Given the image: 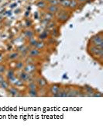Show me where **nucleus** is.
<instances>
[{
	"label": "nucleus",
	"mask_w": 103,
	"mask_h": 136,
	"mask_svg": "<svg viewBox=\"0 0 103 136\" xmlns=\"http://www.w3.org/2000/svg\"><path fill=\"white\" fill-rule=\"evenodd\" d=\"M77 2H78V3L84 4V3H85V2L88 1V0H77Z\"/></svg>",
	"instance_id": "5701e85b"
},
{
	"label": "nucleus",
	"mask_w": 103,
	"mask_h": 136,
	"mask_svg": "<svg viewBox=\"0 0 103 136\" xmlns=\"http://www.w3.org/2000/svg\"><path fill=\"white\" fill-rule=\"evenodd\" d=\"M47 12L51 14H56L57 12L60 10V7L58 5H51L47 6Z\"/></svg>",
	"instance_id": "39448f33"
},
{
	"label": "nucleus",
	"mask_w": 103,
	"mask_h": 136,
	"mask_svg": "<svg viewBox=\"0 0 103 136\" xmlns=\"http://www.w3.org/2000/svg\"><path fill=\"white\" fill-rule=\"evenodd\" d=\"M0 87H1L2 89H5V90H8V89L9 88V82L7 80H4L2 82L1 84H0Z\"/></svg>",
	"instance_id": "dca6fc26"
},
{
	"label": "nucleus",
	"mask_w": 103,
	"mask_h": 136,
	"mask_svg": "<svg viewBox=\"0 0 103 136\" xmlns=\"http://www.w3.org/2000/svg\"><path fill=\"white\" fill-rule=\"evenodd\" d=\"M6 74L7 79H9V82L12 81V79H15V77H16L15 76V72H14L13 69H9V70H7Z\"/></svg>",
	"instance_id": "9b49d317"
},
{
	"label": "nucleus",
	"mask_w": 103,
	"mask_h": 136,
	"mask_svg": "<svg viewBox=\"0 0 103 136\" xmlns=\"http://www.w3.org/2000/svg\"><path fill=\"white\" fill-rule=\"evenodd\" d=\"M7 71V68L4 64H0V75H4Z\"/></svg>",
	"instance_id": "a211bd4d"
},
{
	"label": "nucleus",
	"mask_w": 103,
	"mask_h": 136,
	"mask_svg": "<svg viewBox=\"0 0 103 136\" xmlns=\"http://www.w3.org/2000/svg\"><path fill=\"white\" fill-rule=\"evenodd\" d=\"M23 69H24V72H26L31 73L36 71V66L33 65V64H29V65H25Z\"/></svg>",
	"instance_id": "1a4fd4ad"
},
{
	"label": "nucleus",
	"mask_w": 103,
	"mask_h": 136,
	"mask_svg": "<svg viewBox=\"0 0 103 136\" xmlns=\"http://www.w3.org/2000/svg\"><path fill=\"white\" fill-rule=\"evenodd\" d=\"M37 42H38V40H35L34 38H31V40H30V44H31V45H32V46H33L34 48L36 47V45L37 44Z\"/></svg>",
	"instance_id": "4be33fe9"
},
{
	"label": "nucleus",
	"mask_w": 103,
	"mask_h": 136,
	"mask_svg": "<svg viewBox=\"0 0 103 136\" xmlns=\"http://www.w3.org/2000/svg\"><path fill=\"white\" fill-rule=\"evenodd\" d=\"M61 89V85L59 83H54L50 86L49 88V93H51V96L57 97V94L60 92Z\"/></svg>",
	"instance_id": "7ed1b4c3"
},
{
	"label": "nucleus",
	"mask_w": 103,
	"mask_h": 136,
	"mask_svg": "<svg viewBox=\"0 0 103 136\" xmlns=\"http://www.w3.org/2000/svg\"><path fill=\"white\" fill-rule=\"evenodd\" d=\"M19 54L18 52H16V51H12V52L9 53V55H7V58H8V60L15 61L19 58Z\"/></svg>",
	"instance_id": "9d476101"
},
{
	"label": "nucleus",
	"mask_w": 103,
	"mask_h": 136,
	"mask_svg": "<svg viewBox=\"0 0 103 136\" xmlns=\"http://www.w3.org/2000/svg\"><path fill=\"white\" fill-rule=\"evenodd\" d=\"M27 88H28V89H37L38 86H37V83L34 81H30L29 83L28 86H27Z\"/></svg>",
	"instance_id": "f3484780"
},
{
	"label": "nucleus",
	"mask_w": 103,
	"mask_h": 136,
	"mask_svg": "<svg viewBox=\"0 0 103 136\" xmlns=\"http://www.w3.org/2000/svg\"><path fill=\"white\" fill-rule=\"evenodd\" d=\"M69 2L70 0H61V2L59 1V3L63 7H68L69 6Z\"/></svg>",
	"instance_id": "412c9836"
},
{
	"label": "nucleus",
	"mask_w": 103,
	"mask_h": 136,
	"mask_svg": "<svg viewBox=\"0 0 103 136\" xmlns=\"http://www.w3.org/2000/svg\"><path fill=\"white\" fill-rule=\"evenodd\" d=\"M4 76H3V75H0V84H1V83L2 81L4 80Z\"/></svg>",
	"instance_id": "b1692460"
},
{
	"label": "nucleus",
	"mask_w": 103,
	"mask_h": 136,
	"mask_svg": "<svg viewBox=\"0 0 103 136\" xmlns=\"http://www.w3.org/2000/svg\"><path fill=\"white\" fill-rule=\"evenodd\" d=\"M37 6L38 8H41V9H44L47 8V2L45 0H40L37 2Z\"/></svg>",
	"instance_id": "ddd939ff"
},
{
	"label": "nucleus",
	"mask_w": 103,
	"mask_h": 136,
	"mask_svg": "<svg viewBox=\"0 0 103 136\" xmlns=\"http://www.w3.org/2000/svg\"><path fill=\"white\" fill-rule=\"evenodd\" d=\"M41 55V51L40 49H38V48H32V49L29 51V57L31 58H37V57H39L40 55Z\"/></svg>",
	"instance_id": "0eeeda50"
},
{
	"label": "nucleus",
	"mask_w": 103,
	"mask_h": 136,
	"mask_svg": "<svg viewBox=\"0 0 103 136\" xmlns=\"http://www.w3.org/2000/svg\"><path fill=\"white\" fill-rule=\"evenodd\" d=\"M25 67V63L22 61H18L17 62H16V66H15V68L17 69V70H22Z\"/></svg>",
	"instance_id": "f8f14e48"
},
{
	"label": "nucleus",
	"mask_w": 103,
	"mask_h": 136,
	"mask_svg": "<svg viewBox=\"0 0 103 136\" xmlns=\"http://www.w3.org/2000/svg\"><path fill=\"white\" fill-rule=\"evenodd\" d=\"M8 90L9 92V93H10L12 96H18L19 92H18V90H17V89L16 88V87H9V88L8 89Z\"/></svg>",
	"instance_id": "4468645a"
},
{
	"label": "nucleus",
	"mask_w": 103,
	"mask_h": 136,
	"mask_svg": "<svg viewBox=\"0 0 103 136\" xmlns=\"http://www.w3.org/2000/svg\"><path fill=\"white\" fill-rule=\"evenodd\" d=\"M45 1H46V2H50L51 1V0H45Z\"/></svg>",
	"instance_id": "393cba45"
},
{
	"label": "nucleus",
	"mask_w": 103,
	"mask_h": 136,
	"mask_svg": "<svg viewBox=\"0 0 103 136\" xmlns=\"http://www.w3.org/2000/svg\"><path fill=\"white\" fill-rule=\"evenodd\" d=\"M25 35H26V37H28V38H33V35H34V33L33 30H27L26 31H25Z\"/></svg>",
	"instance_id": "aec40b11"
},
{
	"label": "nucleus",
	"mask_w": 103,
	"mask_h": 136,
	"mask_svg": "<svg viewBox=\"0 0 103 136\" xmlns=\"http://www.w3.org/2000/svg\"><path fill=\"white\" fill-rule=\"evenodd\" d=\"M28 94L30 96H38V91H37V89H29Z\"/></svg>",
	"instance_id": "6ab92c4d"
},
{
	"label": "nucleus",
	"mask_w": 103,
	"mask_h": 136,
	"mask_svg": "<svg viewBox=\"0 0 103 136\" xmlns=\"http://www.w3.org/2000/svg\"><path fill=\"white\" fill-rule=\"evenodd\" d=\"M89 44L94 45V46H97V47H100V48H103V35L102 33L100 32L99 34H95L94 36L90 38Z\"/></svg>",
	"instance_id": "f03ea898"
},
{
	"label": "nucleus",
	"mask_w": 103,
	"mask_h": 136,
	"mask_svg": "<svg viewBox=\"0 0 103 136\" xmlns=\"http://www.w3.org/2000/svg\"><path fill=\"white\" fill-rule=\"evenodd\" d=\"M87 51L90 56H92L94 59L102 63L103 59V48L97 47V46H94L88 44Z\"/></svg>",
	"instance_id": "f257e3e1"
},
{
	"label": "nucleus",
	"mask_w": 103,
	"mask_h": 136,
	"mask_svg": "<svg viewBox=\"0 0 103 136\" xmlns=\"http://www.w3.org/2000/svg\"><path fill=\"white\" fill-rule=\"evenodd\" d=\"M77 6H78V2H77V0H70L68 7H70L72 9H74L77 8Z\"/></svg>",
	"instance_id": "2eb2a0df"
},
{
	"label": "nucleus",
	"mask_w": 103,
	"mask_h": 136,
	"mask_svg": "<svg viewBox=\"0 0 103 136\" xmlns=\"http://www.w3.org/2000/svg\"><path fill=\"white\" fill-rule=\"evenodd\" d=\"M36 83H37V86L39 87V88H44V87H46L47 85V80L42 76H40L37 79Z\"/></svg>",
	"instance_id": "423d86ee"
},
{
	"label": "nucleus",
	"mask_w": 103,
	"mask_h": 136,
	"mask_svg": "<svg viewBox=\"0 0 103 136\" xmlns=\"http://www.w3.org/2000/svg\"><path fill=\"white\" fill-rule=\"evenodd\" d=\"M57 19L58 21L61 22V23H64L66 22L67 20L69 19L70 16L68 15L67 12H66L65 11H59L57 12Z\"/></svg>",
	"instance_id": "20e7f679"
},
{
	"label": "nucleus",
	"mask_w": 103,
	"mask_h": 136,
	"mask_svg": "<svg viewBox=\"0 0 103 136\" xmlns=\"http://www.w3.org/2000/svg\"><path fill=\"white\" fill-rule=\"evenodd\" d=\"M19 79L22 82H29L30 80V73H28V72H22L20 75H19Z\"/></svg>",
	"instance_id": "6e6552de"
}]
</instances>
